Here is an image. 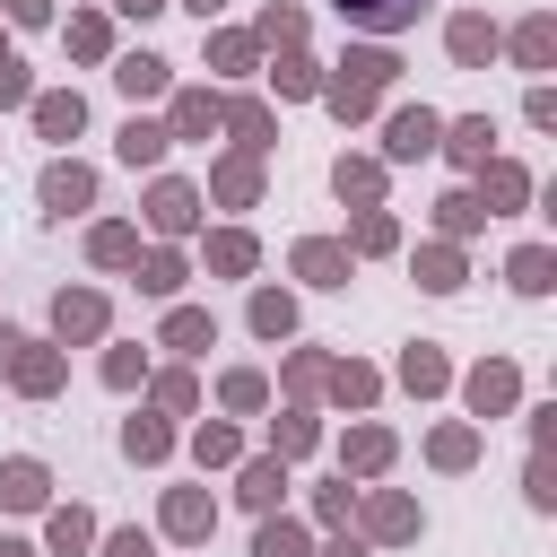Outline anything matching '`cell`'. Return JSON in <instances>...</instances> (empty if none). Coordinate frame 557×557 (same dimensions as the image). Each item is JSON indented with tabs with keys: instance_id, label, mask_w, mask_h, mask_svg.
I'll return each mask as SVG.
<instances>
[{
	"instance_id": "49",
	"label": "cell",
	"mask_w": 557,
	"mask_h": 557,
	"mask_svg": "<svg viewBox=\"0 0 557 557\" xmlns=\"http://www.w3.org/2000/svg\"><path fill=\"white\" fill-rule=\"evenodd\" d=\"M17 348H26V339H17L9 322H0V374H9V357H17Z\"/></svg>"
},
{
	"instance_id": "6",
	"label": "cell",
	"mask_w": 557,
	"mask_h": 557,
	"mask_svg": "<svg viewBox=\"0 0 557 557\" xmlns=\"http://www.w3.org/2000/svg\"><path fill=\"white\" fill-rule=\"evenodd\" d=\"M191 209H200V191H191V183H157V191H148V226H157V235H183V226H191Z\"/></svg>"
},
{
	"instance_id": "38",
	"label": "cell",
	"mask_w": 557,
	"mask_h": 557,
	"mask_svg": "<svg viewBox=\"0 0 557 557\" xmlns=\"http://www.w3.org/2000/svg\"><path fill=\"white\" fill-rule=\"evenodd\" d=\"M331 392H339V400H374V374H366V366H331Z\"/></svg>"
},
{
	"instance_id": "23",
	"label": "cell",
	"mask_w": 557,
	"mask_h": 557,
	"mask_svg": "<svg viewBox=\"0 0 557 557\" xmlns=\"http://www.w3.org/2000/svg\"><path fill=\"white\" fill-rule=\"evenodd\" d=\"M218 122H226L218 96H183V104H174V131H183V139H200V131H218Z\"/></svg>"
},
{
	"instance_id": "17",
	"label": "cell",
	"mask_w": 557,
	"mask_h": 557,
	"mask_svg": "<svg viewBox=\"0 0 557 557\" xmlns=\"http://www.w3.org/2000/svg\"><path fill=\"white\" fill-rule=\"evenodd\" d=\"M35 122H44V139H70V131L87 122V104H78V96H35Z\"/></svg>"
},
{
	"instance_id": "37",
	"label": "cell",
	"mask_w": 557,
	"mask_h": 557,
	"mask_svg": "<svg viewBox=\"0 0 557 557\" xmlns=\"http://www.w3.org/2000/svg\"><path fill=\"white\" fill-rule=\"evenodd\" d=\"M357 252H392V218H383V209L357 218Z\"/></svg>"
},
{
	"instance_id": "14",
	"label": "cell",
	"mask_w": 557,
	"mask_h": 557,
	"mask_svg": "<svg viewBox=\"0 0 557 557\" xmlns=\"http://www.w3.org/2000/svg\"><path fill=\"white\" fill-rule=\"evenodd\" d=\"M479 174H487L479 209H522V191H531V174H522V165H479Z\"/></svg>"
},
{
	"instance_id": "31",
	"label": "cell",
	"mask_w": 557,
	"mask_h": 557,
	"mask_svg": "<svg viewBox=\"0 0 557 557\" xmlns=\"http://www.w3.org/2000/svg\"><path fill=\"white\" fill-rule=\"evenodd\" d=\"M122 453H131V461H157V453H165V426H157V418H131V426H122Z\"/></svg>"
},
{
	"instance_id": "46",
	"label": "cell",
	"mask_w": 557,
	"mask_h": 557,
	"mask_svg": "<svg viewBox=\"0 0 557 557\" xmlns=\"http://www.w3.org/2000/svg\"><path fill=\"white\" fill-rule=\"evenodd\" d=\"M0 104H26V70H17L9 52H0Z\"/></svg>"
},
{
	"instance_id": "22",
	"label": "cell",
	"mask_w": 557,
	"mask_h": 557,
	"mask_svg": "<svg viewBox=\"0 0 557 557\" xmlns=\"http://www.w3.org/2000/svg\"><path fill=\"white\" fill-rule=\"evenodd\" d=\"M366 522H374L383 540H409V531H418V505H409V496H374V505H366Z\"/></svg>"
},
{
	"instance_id": "9",
	"label": "cell",
	"mask_w": 557,
	"mask_h": 557,
	"mask_svg": "<svg viewBox=\"0 0 557 557\" xmlns=\"http://www.w3.org/2000/svg\"><path fill=\"white\" fill-rule=\"evenodd\" d=\"M209 522H218V505H209L200 487H174V496H165V531H174V540H200Z\"/></svg>"
},
{
	"instance_id": "1",
	"label": "cell",
	"mask_w": 557,
	"mask_h": 557,
	"mask_svg": "<svg viewBox=\"0 0 557 557\" xmlns=\"http://www.w3.org/2000/svg\"><path fill=\"white\" fill-rule=\"evenodd\" d=\"M392 70H400V61H392L383 44L348 52V61H339V78H331V113H339V122H366V113H374V96L392 87Z\"/></svg>"
},
{
	"instance_id": "4",
	"label": "cell",
	"mask_w": 557,
	"mask_h": 557,
	"mask_svg": "<svg viewBox=\"0 0 557 557\" xmlns=\"http://www.w3.org/2000/svg\"><path fill=\"white\" fill-rule=\"evenodd\" d=\"M96 200V174L87 165H44V209L52 218H70V209H87Z\"/></svg>"
},
{
	"instance_id": "5",
	"label": "cell",
	"mask_w": 557,
	"mask_h": 557,
	"mask_svg": "<svg viewBox=\"0 0 557 557\" xmlns=\"http://www.w3.org/2000/svg\"><path fill=\"white\" fill-rule=\"evenodd\" d=\"M418 9H426V0H339V17H348V26H366V35H400Z\"/></svg>"
},
{
	"instance_id": "44",
	"label": "cell",
	"mask_w": 557,
	"mask_h": 557,
	"mask_svg": "<svg viewBox=\"0 0 557 557\" xmlns=\"http://www.w3.org/2000/svg\"><path fill=\"white\" fill-rule=\"evenodd\" d=\"M252 61V35H218V70H244Z\"/></svg>"
},
{
	"instance_id": "18",
	"label": "cell",
	"mask_w": 557,
	"mask_h": 557,
	"mask_svg": "<svg viewBox=\"0 0 557 557\" xmlns=\"http://www.w3.org/2000/svg\"><path fill=\"white\" fill-rule=\"evenodd\" d=\"M331 183H339V200H374V191H383V165H374V157H339Z\"/></svg>"
},
{
	"instance_id": "30",
	"label": "cell",
	"mask_w": 557,
	"mask_h": 557,
	"mask_svg": "<svg viewBox=\"0 0 557 557\" xmlns=\"http://www.w3.org/2000/svg\"><path fill=\"white\" fill-rule=\"evenodd\" d=\"M165 348H209V313H200V305H183V313L165 322Z\"/></svg>"
},
{
	"instance_id": "29",
	"label": "cell",
	"mask_w": 557,
	"mask_h": 557,
	"mask_svg": "<svg viewBox=\"0 0 557 557\" xmlns=\"http://www.w3.org/2000/svg\"><path fill=\"white\" fill-rule=\"evenodd\" d=\"M209 270H252V235H209Z\"/></svg>"
},
{
	"instance_id": "41",
	"label": "cell",
	"mask_w": 557,
	"mask_h": 557,
	"mask_svg": "<svg viewBox=\"0 0 557 557\" xmlns=\"http://www.w3.org/2000/svg\"><path fill=\"white\" fill-rule=\"evenodd\" d=\"M70 52H104V17H70Z\"/></svg>"
},
{
	"instance_id": "42",
	"label": "cell",
	"mask_w": 557,
	"mask_h": 557,
	"mask_svg": "<svg viewBox=\"0 0 557 557\" xmlns=\"http://www.w3.org/2000/svg\"><path fill=\"white\" fill-rule=\"evenodd\" d=\"M226 409H261V374H226Z\"/></svg>"
},
{
	"instance_id": "43",
	"label": "cell",
	"mask_w": 557,
	"mask_h": 557,
	"mask_svg": "<svg viewBox=\"0 0 557 557\" xmlns=\"http://www.w3.org/2000/svg\"><path fill=\"white\" fill-rule=\"evenodd\" d=\"M261 35H278V44H296V35H305V17H296V9H270V17H261Z\"/></svg>"
},
{
	"instance_id": "11",
	"label": "cell",
	"mask_w": 557,
	"mask_h": 557,
	"mask_svg": "<svg viewBox=\"0 0 557 557\" xmlns=\"http://www.w3.org/2000/svg\"><path fill=\"white\" fill-rule=\"evenodd\" d=\"M548 52H557V17H522L513 26V61L522 70H548Z\"/></svg>"
},
{
	"instance_id": "27",
	"label": "cell",
	"mask_w": 557,
	"mask_h": 557,
	"mask_svg": "<svg viewBox=\"0 0 557 557\" xmlns=\"http://www.w3.org/2000/svg\"><path fill=\"white\" fill-rule=\"evenodd\" d=\"M87 540H96V522H87L78 505H61V513H52V548H61V557H78Z\"/></svg>"
},
{
	"instance_id": "26",
	"label": "cell",
	"mask_w": 557,
	"mask_h": 557,
	"mask_svg": "<svg viewBox=\"0 0 557 557\" xmlns=\"http://www.w3.org/2000/svg\"><path fill=\"white\" fill-rule=\"evenodd\" d=\"M113 78H122V96H157V87H165V61H148V52H131V61L113 70Z\"/></svg>"
},
{
	"instance_id": "35",
	"label": "cell",
	"mask_w": 557,
	"mask_h": 557,
	"mask_svg": "<svg viewBox=\"0 0 557 557\" xmlns=\"http://www.w3.org/2000/svg\"><path fill=\"white\" fill-rule=\"evenodd\" d=\"M479 218H487V209H479V191H453V200H444V235H470Z\"/></svg>"
},
{
	"instance_id": "28",
	"label": "cell",
	"mask_w": 557,
	"mask_h": 557,
	"mask_svg": "<svg viewBox=\"0 0 557 557\" xmlns=\"http://www.w3.org/2000/svg\"><path fill=\"white\" fill-rule=\"evenodd\" d=\"M87 252L113 270V261H131V252H139V235H131V226H96V235H87Z\"/></svg>"
},
{
	"instance_id": "34",
	"label": "cell",
	"mask_w": 557,
	"mask_h": 557,
	"mask_svg": "<svg viewBox=\"0 0 557 557\" xmlns=\"http://www.w3.org/2000/svg\"><path fill=\"white\" fill-rule=\"evenodd\" d=\"M426 453H435V461H444V470H461V461H470V453H479V435H470V426H444V435H435V444H426Z\"/></svg>"
},
{
	"instance_id": "32",
	"label": "cell",
	"mask_w": 557,
	"mask_h": 557,
	"mask_svg": "<svg viewBox=\"0 0 557 557\" xmlns=\"http://www.w3.org/2000/svg\"><path fill=\"white\" fill-rule=\"evenodd\" d=\"M252 557H305V531H296V522H261Z\"/></svg>"
},
{
	"instance_id": "33",
	"label": "cell",
	"mask_w": 557,
	"mask_h": 557,
	"mask_svg": "<svg viewBox=\"0 0 557 557\" xmlns=\"http://www.w3.org/2000/svg\"><path fill=\"white\" fill-rule=\"evenodd\" d=\"M9 374H17L26 392H52V383H61V357H9Z\"/></svg>"
},
{
	"instance_id": "21",
	"label": "cell",
	"mask_w": 557,
	"mask_h": 557,
	"mask_svg": "<svg viewBox=\"0 0 557 557\" xmlns=\"http://www.w3.org/2000/svg\"><path fill=\"white\" fill-rule=\"evenodd\" d=\"M278 487H287V470H278V461H252V470H244V487H235V496H244V505H252V513H270V505H278Z\"/></svg>"
},
{
	"instance_id": "52",
	"label": "cell",
	"mask_w": 557,
	"mask_h": 557,
	"mask_svg": "<svg viewBox=\"0 0 557 557\" xmlns=\"http://www.w3.org/2000/svg\"><path fill=\"white\" fill-rule=\"evenodd\" d=\"M0 557H35V548H26V540H0Z\"/></svg>"
},
{
	"instance_id": "53",
	"label": "cell",
	"mask_w": 557,
	"mask_h": 557,
	"mask_svg": "<svg viewBox=\"0 0 557 557\" xmlns=\"http://www.w3.org/2000/svg\"><path fill=\"white\" fill-rule=\"evenodd\" d=\"M191 9H200V17H209V9H218V0H191Z\"/></svg>"
},
{
	"instance_id": "39",
	"label": "cell",
	"mask_w": 557,
	"mask_h": 557,
	"mask_svg": "<svg viewBox=\"0 0 557 557\" xmlns=\"http://www.w3.org/2000/svg\"><path fill=\"white\" fill-rule=\"evenodd\" d=\"M191 453H200V461H235V426H200Z\"/></svg>"
},
{
	"instance_id": "45",
	"label": "cell",
	"mask_w": 557,
	"mask_h": 557,
	"mask_svg": "<svg viewBox=\"0 0 557 557\" xmlns=\"http://www.w3.org/2000/svg\"><path fill=\"white\" fill-rule=\"evenodd\" d=\"M313 444V418H278V453H305Z\"/></svg>"
},
{
	"instance_id": "24",
	"label": "cell",
	"mask_w": 557,
	"mask_h": 557,
	"mask_svg": "<svg viewBox=\"0 0 557 557\" xmlns=\"http://www.w3.org/2000/svg\"><path fill=\"white\" fill-rule=\"evenodd\" d=\"M418 287L453 296V287H461V252H444V244H435V252H418Z\"/></svg>"
},
{
	"instance_id": "20",
	"label": "cell",
	"mask_w": 557,
	"mask_h": 557,
	"mask_svg": "<svg viewBox=\"0 0 557 557\" xmlns=\"http://www.w3.org/2000/svg\"><path fill=\"white\" fill-rule=\"evenodd\" d=\"M339 461H348V470H383V461H392V435H383V426H357V435L339 444Z\"/></svg>"
},
{
	"instance_id": "19",
	"label": "cell",
	"mask_w": 557,
	"mask_h": 557,
	"mask_svg": "<svg viewBox=\"0 0 557 557\" xmlns=\"http://www.w3.org/2000/svg\"><path fill=\"white\" fill-rule=\"evenodd\" d=\"M252 331H261V339H287V331H296V305H287L278 287H261V296H252Z\"/></svg>"
},
{
	"instance_id": "12",
	"label": "cell",
	"mask_w": 557,
	"mask_h": 557,
	"mask_svg": "<svg viewBox=\"0 0 557 557\" xmlns=\"http://www.w3.org/2000/svg\"><path fill=\"white\" fill-rule=\"evenodd\" d=\"M165 139H174L165 122H139V113H131V122H122V165H157V157H165Z\"/></svg>"
},
{
	"instance_id": "15",
	"label": "cell",
	"mask_w": 557,
	"mask_h": 557,
	"mask_svg": "<svg viewBox=\"0 0 557 557\" xmlns=\"http://www.w3.org/2000/svg\"><path fill=\"white\" fill-rule=\"evenodd\" d=\"M296 270H305L313 287H339V278H348V252H339V244H296Z\"/></svg>"
},
{
	"instance_id": "10",
	"label": "cell",
	"mask_w": 557,
	"mask_h": 557,
	"mask_svg": "<svg viewBox=\"0 0 557 557\" xmlns=\"http://www.w3.org/2000/svg\"><path fill=\"white\" fill-rule=\"evenodd\" d=\"M444 44H453V61H461V70H479V61L496 52V26H487V17H453V26H444Z\"/></svg>"
},
{
	"instance_id": "50",
	"label": "cell",
	"mask_w": 557,
	"mask_h": 557,
	"mask_svg": "<svg viewBox=\"0 0 557 557\" xmlns=\"http://www.w3.org/2000/svg\"><path fill=\"white\" fill-rule=\"evenodd\" d=\"M113 9H131V17H157V9H165V0H113Z\"/></svg>"
},
{
	"instance_id": "36",
	"label": "cell",
	"mask_w": 557,
	"mask_h": 557,
	"mask_svg": "<svg viewBox=\"0 0 557 557\" xmlns=\"http://www.w3.org/2000/svg\"><path fill=\"white\" fill-rule=\"evenodd\" d=\"M139 287H148V296H174V287H183V261H174V252H157V261L139 270Z\"/></svg>"
},
{
	"instance_id": "8",
	"label": "cell",
	"mask_w": 557,
	"mask_h": 557,
	"mask_svg": "<svg viewBox=\"0 0 557 557\" xmlns=\"http://www.w3.org/2000/svg\"><path fill=\"white\" fill-rule=\"evenodd\" d=\"M505 278H513L522 296H548V287H557V252H548V244H522V252L505 261Z\"/></svg>"
},
{
	"instance_id": "7",
	"label": "cell",
	"mask_w": 557,
	"mask_h": 557,
	"mask_svg": "<svg viewBox=\"0 0 557 557\" xmlns=\"http://www.w3.org/2000/svg\"><path fill=\"white\" fill-rule=\"evenodd\" d=\"M44 487H52V479H44V461H0V505H9V513H35V505H44Z\"/></svg>"
},
{
	"instance_id": "47",
	"label": "cell",
	"mask_w": 557,
	"mask_h": 557,
	"mask_svg": "<svg viewBox=\"0 0 557 557\" xmlns=\"http://www.w3.org/2000/svg\"><path fill=\"white\" fill-rule=\"evenodd\" d=\"M104 557H148V531H113V540H104Z\"/></svg>"
},
{
	"instance_id": "40",
	"label": "cell",
	"mask_w": 557,
	"mask_h": 557,
	"mask_svg": "<svg viewBox=\"0 0 557 557\" xmlns=\"http://www.w3.org/2000/svg\"><path fill=\"white\" fill-rule=\"evenodd\" d=\"M322 78H313V61H278V96H313Z\"/></svg>"
},
{
	"instance_id": "13",
	"label": "cell",
	"mask_w": 557,
	"mask_h": 557,
	"mask_svg": "<svg viewBox=\"0 0 557 557\" xmlns=\"http://www.w3.org/2000/svg\"><path fill=\"white\" fill-rule=\"evenodd\" d=\"M487 139H496V122H487V113H470V122H453V131H444V148H453L461 165H487Z\"/></svg>"
},
{
	"instance_id": "51",
	"label": "cell",
	"mask_w": 557,
	"mask_h": 557,
	"mask_svg": "<svg viewBox=\"0 0 557 557\" xmlns=\"http://www.w3.org/2000/svg\"><path fill=\"white\" fill-rule=\"evenodd\" d=\"M322 557H366V548H357V540H331V548H322Z\"/></svg>"
},
{
	"instance_id": "2",
	"label": "cell",
	"mask_w": 557,
	"mask_h": 557,
	"mask_svg": "<svg viewBox=\"0 0 557 557\" xmlns=\"http://www.w3.org/2000/svg\"><path fill=\"white\" fill-rule=\"evenodd\" d=\"M435 139H444V122H435L426 104H400V113L383 122V157H392V165H409V157H426Z\"/></svg>"
},
{
	"instance_id": "3",
	"label": "cell",
	"mask_w": 557,
	"mask_h": 557,
	"mask_svg": "<svg viewBox=\"0 0 557 557\" xmlns=\"http://www.w3.org/2000/svg\"><path fill=\"white\" fill-rule=\"evenodd\" d=\"M461 392H470V409H479V418H505V409H513V392H522V374H513L505 357H487V366H479Z\"/></svg>"
},
{
	"instance_id": "48",
	"label": "cell",
	"mask_w": 557,
	"mask_h": 557,
	"mask_svg": "<svg viewBox=\"0 0 557 557\" xmlns=\"http://www.w3.org/2000/svg\"><path fill=\"white\" fill-rule=\"evenodd\" d=\"M9 17H26V26H44V17H52V0H9Z\"/></svg>"
},
{
	"instance_id": "16",
	"label": "cell",
	"mask_w": 557,
	"mask_h": 557,
	"mask_svg": "<svg viewBox=\"0 0 557 557\" xmlns=\"http://www.w3.org/2000/svg\"><path fill=\"white\" fill-rule=\"evenodd\" d=\"M52 322H61V339H87V331H104V296H61V305H52Z\"/></svg>"
},
{
	"instance_id": "25",
	"label": "cell",
	"mask_w": 557,
	"mask_h": 557,
	"mask_svg": "<svg viewBox=\"0 0 557 557\" xmlns=\"http://www.w3.org/2000/svg\"><path fill=\"white\" fill-rule=\"evenodd\" d=\"M400 383H409V392H444V357H435V348L418 339V348L400 357Z\"/></svg>"
}]
</instances>
